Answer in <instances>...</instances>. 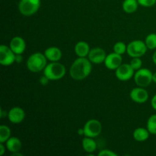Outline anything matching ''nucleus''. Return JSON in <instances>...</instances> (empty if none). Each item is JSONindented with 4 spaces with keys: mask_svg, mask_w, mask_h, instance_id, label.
<instances>
[{
    "mask_svg": "<svg viewBox=\"0 0 156 156\" xmlns=\"http://www.w3.org/2000/svg\"><path fill=\"white\" fill-rule=\"evenodd\" d=\"M92 62L86 57H79L72 64L70 76L75 80H82L88 77L92 69Z\"/></svg>",
    "mask_w": 156,
    "mask_h": 156,
    "instance_id": "1",
    "label": "nucleus"
},
{
    "mask_svg": "<svg viewBox=\"0 0 156 156\" xmlns=\"http://www.w3.org/2000/svg\"><path fill=\"white\" fill-rule=\"evenodd\" d=\"M47 65V59L42 53L37 52L28 57L27 60V67L32 73H39L45 69Z\"/></svg>",
    "mask_w": 156,
    "mask_h": 156,
    "instance_id": "2",
    "label": "nucleus"
},
{
    "mask_svg": "<svg viewBox=\"0 0 156 156\" xmlns=\"http://www.w3.org/2000/svg\"><path fill=\"white\" fill-rule=\"evenodd\" d=\"M65 74V66L58 62H52L47 64L44 69V75L49 80H59L63 78Z\"/></svg>",
    "mask_w": 156,
    "mask_h": 156,
    "instance_id": "3",
    "label": "nucleus"
},
{
    "mask_svg": "<svg viewBox=\"0 0 156 156\" xmlns=\"http://www.w3.org/2000/svg\"><path fill=\"white\" fill-rule=\"evenodd\" d=\"M41 6V0H21L18 4V9L21 15L30 16L36 13Z\"/></svg>",
    "mask_w": 156,
    "mask_h": 156,
    "instance_id": "4",
    "label": "nucleus"
},
{
    "mask_svg": "<svg viewBox=\"0 0 156 156\" xmlns=\"http://www.w3.org/2000/svg\"><path fill=\"white\" fill-rule=\"evenodd\" d=\"M147 49L146 43L140 40H136L128 44L126 53L132 58L141 57L146 53Z\"/></svg>",
    "mask_w": 156,
    "mask_h": 156,
    "instance_id": "5",
    "label": "nucleus"
},
{
    "mask_svg": "<svg viewBox=\"0 0 156 156\" xmlns=\"http://www.w3.org/2000/svg\"><path fill=\"white\" fill-rule=\"evenodd\" d=\"M152 75L149 69H140L134 74V81L139 87H147L152 82Z\"/></svg>",
    "mask_w": 156,
    "mask_h": 156,
    "instance_id": "6",
    "label": "nucleus"
},
{
    "mask_svg": "<svg viewBox=\"0 0 156 156\" xmlns=\"http://www.w3.org/2000/svg\"><path fill=\"white\" fill-rule=\"evenodd\" d=\"M84 129V136L94 138L101 134L102 131V125L100 121L95 119L89 120L85 123Z\"/></svg>",
    "mask_w": 156,
    "mask_h": 156,
    "instance_id": "7",
    "label": "nucleus"
},
{
    "mask_svg": "<svg viewBox=\"0 0 156 156\" xmlns=\"http://www.w3.org/2000/svg\"><path fill=\"white\" fill-rule=\"evenodd\" d=\"M16 54L12 51L10 47L5 45L0 46V63L7 66L13 64L15 62Z\"/></svg>",
    "mask_w": 156,
    "mask_h": 156,
    "instance_id": "8",
    "label": "nucleus"
},
{
    "mask_svg": "<svg viewBox=\"0 0 156 156\" xmlns=\"http://www.w3.org/2000/svg\"><path fill=\"white\" fill-rule=\"evenodd\" d=\"M134 71L130 64L122 63L118 68L116 69V77L120 81L129 80L133 76Z\"/></svg>",
    "mask_w": 156,
    "mask_h": 156,
    "instance_id": "9",
    "label": "nucleus"
},
{
    "mask_svg": "<svg viewBox=\"0 0 156 156\" xmlns=\"http://www.w3.org/2000/svg\"><path fill=\"white\" fill-rule=\"evenodd\" d=\"M122 62H123L122 55L114 52V53L107 55L106 59L105 60V65L109 69L116 70L121 65Z\"/></svg>",
    "mask_w": 156,
    "mask_h": 156,
    "instance_id": "10",
    "label": "nucleus"
},
{
    "mask_svg": "<svg viewBox=\"0 0 156 156\" xmlns=\"http://www.w3.org/2000/svg\"><path fill=\"white\" fill-rule=\"evenodd\" d=\"M129 96H130V98L132 99V101L138 104L145 103L149 99V93L142 87L133 88L132 91H130Z\"/></svg>",
    "mask_w": 156,
    "mask_h": 156,
    "instance_id": "11",
    "label": "nucleus"
},
{
    "mask_svg": "<svg viewBox=\"0 0 156 156\" xmlns=\"http://www.w3.org/2000/svg\"><path fill=\"white\" fill-rule=\"evenodd\" d=\"M106 53L105 50L100 47H95L90 50L88 55V58L92 63L100 64L105 62L106 59Z\"/></svg>",
    "mask_w": 156,
    "mask_h": 156,
    "instance_id": "12",
    "label": "nucleus"
},
{
    "mask_svg": "<svg viewBox=\"0 0 156 156\" xmlns=\"http://www.w3.org/2000/svg\"><path fill=\"white\" fill-rule=\"evenodd\" d=\"M8 117L11 123H20L24 120L25 117V112L24 110L19 107H14L8 114Z\"/></svg>",
    "mask_w": 156,
    "mask_h": 156,
    "instance_id": "13",
    "label": "nucleus"
},
{
    "mask_svg": "<svg viewBox=\"0 0 156 156\" xmlns=\"http://www.w3.org/2000/svg\"><path fill=\"white\" fill-rule=\"evenodd\" d=\"M9 47L15 54H22L26 49V43L21 37H15L11 40Z\"/></svg>",
    "mask_w": 156,
    "mask_h": 156,
    "instance_id": "14",
    "label": "nucleus"
},
{
    "mask_svg": "<svg viewBox=\"0 0 156 156\" xmlns=\"http://www.w3.org/2000/svg\"><path fill=\"white\" fill-rule=\"evenodd\" d=\"M44 55L47 57V60L51 62H58L62 57V51L56 47H50L46 49Z\"/></svg>",
    "mask_w": 156,
    "mask_h": 156,
    "instance_id": "15",
    "label": "nucleus"
},
{
    "mask_svg": "<svg viewBox=\"0 0 156 156\" xmlns=\"http://www.w3.org/2000/svg\"><path fill=\"white\" fill-rule=\"evenodd\" d=\"M21 142L18 138L15 136L10 137L9 140L6 141V148L8 150L12 153V152H20L21 149Z\"/></svg>",
    "mask_w": 156,
    "mask_h": 156,
    "instance_id": "16",
    "label": "nucleus"
},
{
    "mask_svg": "<svg viewBox=\"0 0 156 156\" xmlns=\"http://www.w3.org/2000/svg\"><path fill=\"white\" fill-rule=\"evenodd\" d=\"M90 50L89 45L85 41H79L75 46V52L79 57H86Z\"/></svg>",
    "mask_w": 156,
    "mask_h": 156,
    "instance_id": "17",
    "label": "nucleus"
},
{
    "mask_svg": "<svg viewBox=\"0 0 156 156\" xmlns=\"http://www.w3.org/2000/svg\"><path fill=\"white\" fill-rule=\"evenodd\" d=\"M149 134L150 133L149 132V130L147 129V128H143V127H140L137 128L134 130L133 134V138L134 140H136L138 142H144L146 140H148L149 136Z\"/></svg>",
    "mask_w": 156,
    "mask_h": 156,
    "instance_id": "18",
    "label": "nucleus"
},
{
    "mask_svg": "<svg viewBox=\"0 0 156 156\" xmlns=\"http://www.w3.org/2000/svg\"><path fill=\"white\" fill-rule=\"evenodd\" d=\"M82 148L85 152L91 153V152H94L97 149V143L91 137L85 136L82 140Z\"/></svg>",
    "mask_w": 156,
    "mask_h": 156,
    "instance_id": "19",
    "label": "nucleus"
},
{
    "mask_svg": "<svg viewBox=\"0 0 156 156\" xmlns=\"http://www.w3.org/2000/svg\"><path fill=\"white\" fill-rule=\"evenodd\" d=\"M139 2L137 0H124L122 5L123 11L128 14L135 12L138 9Z\"/></svg>",
    "mask_w": 156,
    "mask_h": 156,
    "instance_id": "20",
    "label": "nucleus"
},
{
    "mask_svg": "<svg viewBox=\"0 0 156 156\" xmlns=\"http://www.w3.org/2000/svg\"><path fill=\"white\" fill-rule=\"evenodd\" d=\"M11 137V129L5 125L0 126V143H6Z\"/></svg>",
    "mask_w": 156,
    "mask_h": 156,
    "instance_id": "21",
    "label": "nucleus"
},
{
    "mask_svg": "<svg viewBox=\"0 0 156 156\" xmlns=\"http://www.w3.org/2000/svg\"><path fill=\"white\" fill-rule=\"evenodd\" d=\"M146 127L151 134L156 135V114L150 116L148 119Z\"/></svg>",
    "mask_w": 156,
    "mask_h": 156,
    "instance_id": "22",
    "label": "nucleus"
},
{
    "mask_svg": "<svg viewBox=\"0 0 156 156\" xmlns=\"http://www.w3.org/2000/svg\"><path fill=\"white\" fill-rule=\"evenodd\" d=\"M146 46L149 50H154L156 48V34H149L145 40Z\"/></svg>",
    "mask_w": 156,
    "mask_h": 156,
    "instance_id": "23",
    "label": "nucleus"
},
{
    "mask_svg": "<svg viewBox=\"0 0 156 156\" xmlns=\"http://www.w3.org/2000/svg\"><path fill=\"white\" fill-rule=\"evenodd\" d=\"M126 50H127V46L123 42H117L114 46V52L118 53L120 55L124 54L125 53H126Z\"/></svg>",
    "mask_w": 156,
    "mask_h": 156,
    "instance_id": "24",
    "label": "nucleus"
},
{
    "mask_svg": "<svg viewBox=\"0 0 156 156\" xmlns=\"http://www.w3.org/2000/svg\"><path fill=\"white\" fill-rule=\"evenodd\" d=\"M129 64L133 68L134 70H138L141 69L142 66H143V61L141 60L140 57H133L132 60L130 61Z\"/></svg>",
    "mask_w": 156,
    "mask_h": 156,
    "instance_id": "25",
    "label": "nucleus"
},
{
    "mask_svg": "<svg viewBox=\"0 0 156 156\" xmlns=\"http://www.w3.org/2000/svg\"><path fill=\"white\" fill-rule=\"evenodd\" d=\"M139 5L144 7H152L155 5L156 3V0H137Z\"/></svg>",
    "mask_w": 156,
    "mask_h": 156,
    "instance_id": "26",
    "label": "nucleus"
},
{
    "mask_svg": "<svg viewBox=\"0 0 156 156\" xmlns=\"http://www.w3.org/2000/svg\"><path fill=\"white\" fill-rule=\"evenodd\" d=\"M98 156H117V154L112 152L111 150L105 149V150H101L99 152Z\"/></svg>",
    "mask_w": 156,
    "mask_h": 156,
    "instance_id": "27",
    "label": "nucleus"
},
{
    "mask_svg": "<svg viewBox=\"0 0 156 156\" xmlns=\"http://www.w3.org/2000/svg\"><path fill=\"white\" fill-rule=\"evenodd\" d=\"M151 105H152V108L156 111V94L152 97V101H151Z\"/></svg>",
    "mask_w": 156,
    "mask_h": 156,
    "instance_id": "28",
    "label": "nucleus"
},
{
    "mask_svg": "<svg viewBox=\"0 0 156 156\" xmlns=\"http://www.w3.org/2000/svg\"><path fill=\"white\" fill-rule=\"evenodd\" d=\"M48 81H49V79H47L45 76H44L43 77H41V79H40V82H41V83L42 84V85H47V82H48Z\"/></svg>",
    "mask_w": 156,
    "mask_h": 156,
    "instance_id": "29",
    "label": "nucleus"
},
{
    "mask_svg": "<svg viewBox=\"0 0 156 156\" xmlns=\"http://www.w3.org/2000/svg\"><path fill=\"white\" fill-rule=\"evenodd\" d=\"M5 152V147L4 146L3 143H1V144H0V155L2 156L4 155Z\"/></svg>",
    "mask_w": 156,
    "mask_h": 156,
    "instance_id": "30",
    "label": "nucleus"
},
{
    "mask_svg": "<svg viewBox=\"0 0 156 156\" xmlns=\"http://www.w3.org/2000/svg\"><path fill=\"white\" fill-rule=\"evenodd\" d=\"M8 114H9V112H6V111H3V110H1V114H0V116H1V117H6V116H8Z\"/></svg>",
    "mask_w": 156,
    "mask_h": 156,
    "instance_id": "31",
    "label": "nucleus"
},
{
    "mask_svg": "<svg viewBox=\"0 0 156 156\" xmlns=\"http://www.w3.org/2000/svg\"><path fill=\"white\" fill-rule=\"evenodd\" d=\"M12 156H23V155L21 153H20L19 152H12Z\"/></svg>",
    "mask_w": 156,
    "mask_h": 156,
    "instance_id": "32",
    "label": "nucleus"
},
{
    "mask_svg": "<svg viewBox=\"0 0 156 156\" xmlns=\"http://www.w3.org/2000/svg\"><path fill=\"white\" fill-rule=\"evenodd\" d=\"M152 60H153V62L156 65V51L152 55Z\"/></svg>",
    "mask_w": 156,
    "mask_h": 156,
    "instance_id": "33",
    "label": "nucleus"
},
{
    "mask_svg": "<svg viewBox=\"0 0 156 156\" xmlns=\"http://www.w3.org/2000/svg\"><path fill=\"white\" fill-rule=\"evenodd\" d=\"M78 133H79V135H84V129H83V128H82V129H79V130H78Z\"/></svg>",
    "mask_w": 156,
    "mask_h": 156,
    "instance_id": "34",
    "label": "nucleus"
},
{
    "mask_svg": "<svg viewBox=\"0 0 156 156\" xmlns=\"http://www.w3.org/2000/svg\"><path fill=\"white\" fill-rule=\"evenodd\" d=\"M152 82H154L156 84V73H153V75H152Z\"/></svg>",
    "mask_w": 156,
    "mask_h": 156,
    "instance_id": "35",
    "label": "nucleus"
}]
</instances>
